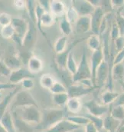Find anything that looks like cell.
I'll return each instance as SVG.
<instances>
[{
  "label": "cell",
  "mask_w": 124,
  "mask_h": 132,
  "mask_svg": "<svg viewBox=\"0 0 124 132\" xmlns=\"http://www.w3.org/2000/svg\"><path fill=\"white\" fill-rule=\"evenodd\" d=\"M41 122L35 125V130L45 131L67 117V110L64 108H46L41 111Z\"/></svg>",
  "instance_id": "cell-1"
},
{
  "label": "cell",
  "mask_w": 124,
  "mask_h": 132,
  "mask_svg": "<svg viewBox=\"0 0 124 132\" xmlns=\"http://www.w3.org/2000/svg\"><path fill=\"white\" fill-rule=\"evenodd\" d=\"M11 112H15L20 118L33 126L38 125L41 121L42 113L38 107L36 106L25 107Z\"/></svg>",
  "instance_id": "cell-2"
},
{
  "label": "cell",
  "mask_w": 124,
  "mask_h": 132,
  "mask_svg": "<svg viewBox=\"0 0 124 132\" xmlns=\"http://www.w3.org/2000/svg\"><path fill=\"white\" fill-rule=\"evenodd\" d=\"M29 106H38V103L31 95V94L27 90H19L10 104V111H13L16 109L29 107Z\"/></svg>",
  "instance_id": "cell-3"
},
{
  "label": "cell",
  "mask_w": 124,
  "mask_h": 132,
  "mask_svg": "<svg viewBox=\"0 0 124 132\" xmlns=\"http://www.w3.org/2000/svg\"><path fill=\"white\" fill-rule=\"evenodd\" d=\"M12 26L14 29L15 34L12 37V40L19 45L20 48L22 47L23 38L27 32L29 28V22L28 20L23 18L14 17L12 20Z\"/></svg>",
  "instance_id": "cell-4"
},
{
  "label": "cell",
  "mask_w": 124,
  "mask_h": 132,
  "mask_svg": "<svg viewBox=\"0 0 124 132\" xmlns=\"http://www.w3.org/2000/svg\"><path fill=\"white\" fill-rule=\"evenodd\" d=\"M86 79H91V70L87 61L86 52L84 51L77 70L76 73L72 75V81L73 83H77Z\"/></svg>",
  "instance_id": "cell-5"
},
{
  "label": "cell",
  "mask_w": 124,
  "mask_h": 132,
  "mask_svg": "<svg viewBox=\"0 0 124 132\" xmlns=\"http://www.w3.org/2000/svg\"><path fill=\"white\" fill-rule=\"evenodd\" d=\"M28 22H29V28L23 38L22 47L21 48H23L24 49L31 52L37 42L38 30L36 27L35 23H34L29 19H28Z\"/></svg>",
  "instance_id": "cell-6"
},
{
  "label": "cell",
  "mask_w": 124,
  "mask_h": 132,
  "mask_svg": "<svg viewBox=\"0 0 124 132\" xmlns=\"http://www.w3.org/2000/svg\"><path fill=\"white\" fill-rule=\"evenodd\" d=\"M85 39H87V38H81L79 39H76L75 41L71 42L69 45V46L67 48H66V49L64 52H62L61 53L57 54V55L55 59V64L56 65L58 68L62 69V70L66 69V65H67V62L68 59V56L72 52L73 48L74 47H76L79 43L84 42Z\"/></svg>",
  "instance_id": "cell-7"
},
{
  "label": "cell",
  "mask_w": 124,
  "mask_h": 132,
  "mask_svg": "<svg viewBox=\"0 0 124 132\" xmlns=\"http://www.w3.org/2000/svg\"><path fill=\"white\" fill-rule=\"evenodd\" d=\"M105 19H106V14L104 13L103 9L100 6L96 7L92 15H91V31L93 35H100L101 27Z\"/></svg>",
  "instance_id": "cell-8"
},
{
  "label": "cell",
  "mask_w": 124,
  "mask_h": 132,
  "mask_svg": "<svg viewBox=\"0 0 124 132\" xmlns=\"http://www.w3.org/2000/svg\"><path fill=\"white\" fill-rule=\"evenodd\" d=\"M71 6L75 9L80 17L91 16L96 7H94L91 1L74 0L71 1Z\"/></svg>",
  "instance_id": "cell-9"
},
{
  "label": "cell",
  "mask_w": 124,
  "mask_h": 132,
  "mask_svg": "<svg viewBox=\"0 0 124 132\" xmlns=\"http://www.w3.org/2000/svg\"><path fill=\"white\" fill-rule=\"evenodd\" d=\"M110 78V65L105 60L99 66L96 75V81L95 87L96 88L103 87L105 84L107 83V81Z\"/></svg>",
  "instance_id": "cell-10"
},
{
  "label": "cell",
  "mask_w": 124,
  "mask_h": 132,
  "mask_svg": "<svg viewBox=\"0 0 124 132\" xmlns=\"http://www.w3.org/2000/svg\"><path fill=\"white\" fill-rule=\"evenodd\" d=\"M34 78V75L31 74L28 70V68L21 67L20 68H18L16 70H13L11 71V74L8 76V82L19 85V84H21L25 79Z\"/></svg>",
  "instance_id": "cell-11"
},
{
  "label": "cell",
  "mask_w": 124,
  "mask_h": 132,
  "mask_svg": "<svg viewBox=\"0 0 124 132\" xmlns=\"http://www.w3.org/2000/svg\"><path fill=\"white\" fill-rule=\"evenodd\" d=\"M67 88L70 98H80L81 97L91 94L96 89L95 87L88 88L80 83H73Z\"/></svg>",
  "instance_id": "cell-12"
},
{
  "label": "cell",
  "mask_w": 124,
  "mask_h": 132,
  "mask_svg": "<svg viewBox=\"0 0 124 132\" xmlns=\"http://www.w3.org/2000/svg\"><path fill=\"white\" fill-rule=\"evenodd\" d=\"M84 106L87 109L88 114L101 118L102 116L107 114L110 111L109 106L104 104H100L96 101L93 99L84 103Z\"/></svg>",
  "instance_id": "cell-13"
},
{
  "label": "cell",
  "mask_w": 124,
  "mask_h": 132,
  "mask_svg": "<svg viewBox=\"0 0 124 132\" xmlns=\"http://www.w3.org/2000/svg\"><path fill=\"white\" fill-rule=\"evenodd\" d=\"M104 60V55L102 49V46L100 49L93 52L91 59V81L93 83V86L95 87V81H96V71L99 68V66L101 65V63ZM96 88V87H95Z\"/></svg>",
  "instance_id": "cell-14"
},
{
  "label": "cell",
  "mask_w": 124,
  "mask_h": 132,
  "mask_svg": "<svg viewBox=\"0 0 124 132\" xmlns=\"http://www.w3.org/2000/svg\"><path fill=\"white\" fill-rule=\"evenodd\" d=\"M80 128V126H77L66 119H64L43 132H73L77 131Z\"/></svg>",
  "instance_id": "cell-15"
},
{
  "label": "cell",
  "mask_w": 124,
  "mask_h": 132,
  "mask_svg": "<svg viewBox=\"0 0 124 132\" xmlns=\"http://www.w3.org/2000/svg\"><path fill=\"white\" fill-rule=\"evenodd\" d=\"M11 113L12 114L16 132H33V130H34V126L23 121L15 112H11Z\"/></svg>",
  "instance_id": "cell-16"
},
{
  "label": "cell",
  "mask_w": 124,
  "mask_h": 132,
  "mask_svg": "<svg viewBox=\"0 0 124 132\" xmlns=\"http://www.w3.org/2000/svg\"><path fill=\"white\" fill-rule=\"evenodd\" d=\"M26 65L28 70L34 75L41 72L44 68L43 61L39 57L35 55H31L30 59H29Z\"/></svg>",
  "instance_id": "cell-17"
},
{
  "label": "cell",
  "mask_w": 124,
  "mask_h": 132,
  "mask_svg": "<svg viewBox=\"0 0 124 132\" xmlns=\"http://www.w3.org/2000/svg\"><path fill=\"white\" fill-rule=\"evenodd\" d=\"M19 90H21V88H19V86H18L16 88H15L14 90L10 92L6 96H5L4 98L0 101V120L3 117L5 113L8 111L7 110L8 108L10 106L14 97L15 96V95L17 94V92Z\"/></svg>",
  "instance_id": "cell-18"
},
{
  "label": "cell",
  "mask_w": 124,
  "mask_h": 132,
  "mask_svg": "<svg viewBox=\"0 0 124 132\" xmlns=\"http://www.w3.org/2000/svg\"><path fill=\"white\" fill-rule=\"evenodd\" d=\"M121 125V121L115 119L110 114L103 118V129L108 132H118Z\"/></svg>",
  "instance_id": "cell-19"
},
{
  "label": "cell",
  "mask_w": 124,
  "mask_h": 132,
  "mask_svg": "<svg viewBox=\"0 0 124 132\" xmlns=\"http://www.w3.org/2000/svg\"><path fill=\"white\" fill-rule=\"evenodd\" d=\"M67 8L65 4L59 0L51 1L49 12H51L55 17L56 16H64L65 15Z\"/></svg>",
  "instance_id": "cell-20"
},
{
  "label": "cell",
  "mask_w": 124,
  "mask_h": 132,
  "mask_svg": "<svg viewBox=\"0 0 124 132\" xmlns=\"http://www.w3.org/2000/svg\"><path fill=\"white\" fill-rule=\"evenodd\" d=\"M76 31L78 33H86L89 32L91 28V16H81L79 17L75 23Z\"/></svg>",
  "instance_id": "cell-21"
},
{
  "label": "cell",
  "mask_w": 124,
  "mask_h": 132,
  "mask_svg": "<svg viewBox=\"0 0 124 132\" xmlns=\"http://www.w3.org/2000/svg\"><path fill=\"white\" fill-rule=\"evenodd\" d=\"M82 106L83 104L81 100L77 98H69L65 104L67 111H69L74 114L80 112L82 108Z\"/></svg>",
  "instance_id": "cell-22"
},
{
  "label": "cell",
  "mask_w": 124,
  "mask_h": 132,
  "mask_svg": "<svg viewBox=\"0 0 124 132\" xmlns=\"http://www.w3.org/2000/svg\"><path fill=\"white\" fill-rule=\"evenodd\" d=\"M0 122L2 123V125L4 126V128L6 129V131L8 132H16L12 114L10 111H7L5 113L3 117L1 118Z\"/></svg>",
  "instance_id": "cell-23"
},
{
  "label": "cell",
  "mask_w": 124,
  "mask_h": 132,
  "mask_svg": "<svg viewBox=\"0 0 124 132\" xmlns=\"http://www.w3.org/2000/svg\"><path fill=\"white\" fill-rule=\"evenodd\" d=\"M3 61L11 71L20 68L22 65V62L20 58L19 57V55H7L3 59Z\"/></svg>",
  "instance_id": "cell-24"
},
{
  "label": "cell",
  "mask_w": 124,
  "mask_h": 132,
  "mask_svg": "<svg viewBox=\"0 0 124 132\" xmlns=\"http://www.w3.org/2000/svg\"><path fill=\"white\" fill-rule=\"evenodd\" d=\"M120 95V94L117 92H114L113 90H106L105 92H103L101 94V101L103 104L104 105H107L109 106L110 104L114 103V101L117 100V98H118V96Z\"/></svg>",
  "instance_id": "cell-25"
},
{
  "label": "cell",
  "mask_w": 124,
  "mask_h": 132,
  "mask_svg": "<svg viewBox=\"0 0 124 132\" xmlns=\"http://www.w3.org/2000/svg\"><path fill=\"white\" fill-rule=\"evenodd\" d=\"M70 122L77 125V126H87L88 124H90L89 119L86 116H80V115H67V117L64 118Z\"/></svg>",
  "instance_id": "cell-26"
},
{
  "label": "cell",
  "mask_w": 124,
  "mask_h": 132,
  "mask_svg": "<svg viewBox=\"0 0 124 132\" xmlns=\"http://www.w3.org/2000/svg\"><path fill=\"white\" fill-rule=\"evenodd\" d=\"M100 36L92 34L87 38V45L88 48L92 50V52H95L98 49H100L102 46L101 41H100Z\"/></svg>",
  "instance_id": "cell-27"
},
{
  "label": "cell",
  "mask_w": 124,
  "mask_h": 132,
  "mask_svg": "<svg viewBox=\"0 0 124 132\" xmlns=\"http://www.w3.org/2000/svg\"><path fill=\"white\" fill-rule=\"evenodd\" d=\"M124 65L121 64H117L112 66L111 69V78L113 80L119 81L120 82L123 80Z\"/></svg>",
  "instance_id": "cell-28"
},
{
  "label": "cell",
  "mask_w": 124,
  "mask_h": 132,
  "mask_svg": "<svg viewBox=\"0 0 124 132\" xmlns=\"http://www.w3.org/2000/svg\"><path fill=\"white\" fill-rule=\"evenodd\" d=\"M55 81H56L54 76L51 74H44L41 76L39 79V83L41 86L45 89H48V90L51 89V88L53 86Z\"/></svg>",
  "instance_id": "cell-29"
},
{
  "label": "cell",
  "mask_w": 124,
  "mask_h": 132,
  "mask_svg": "<svg viewBox=\"0 0 124 132\" xmlns=\"http://www.w3.org/2000/svg\"><path fill=\"white\" fill-rule=\"evenodd\" d=\"M67 36L62 35L61 37H59L54 45V49L56 54H59V53H61L62 52H64L67 48Z\"/></svg>",
  "instance_id": "cell-30"
},
{
  "label": "cell",
  "mask_w": 124,
  "mask_h": 132,
  "mask_svg": "<svg viewBox=\"0 0 124 132\" xmlns=\"http://www.w3.org/2000/svg\"><path fill=\"white\" fill-rule=\"evenodd\" d=\"M68 93H60V94H54L52 95V101L54 104L58 107H65V104L69 99Z\"/></svg>",
  "instance_id": "cell-31"
},
{
  "label": "cell",
  "mask_w": 124,
  "mask_h": 132,
  "mask_svg": "<svg viewBox=\"0 0 124 132\" xmlns=\"http://www.w3.org/2000/svg\"><path fill=\"white\" fill-rule=\"evenodd\" d=\"M110 114L115 119L120 121L121 122L124 119V108L121 105H114L112 107L110 111Z\"/></svg>",
  "instance_id": "cell-32"
},
{
  "label": "cell",
  "mask_w": 124,
  "mask_h": 132,
  "mask_svg": "<svg viewBox=\"0 0 124 132\" xmlns=\"http://www.w3.org/2000/svg\"><path fill=\"white\" fill-rule=\"evenodd\" d=\"M90 121V123H91L95 128L97 130V131H100L103 129V118L101 117L94 116L91 114H87L85 115Z\"/></svg>",
  "instance_id": "cell-33"
},
{
  "label": "cell",
  "mask_w": 124,
  "mask_h": 132,
  "mask_svg": "<svg viewBox=\"0 0 124 132\" xmlns=\"http://www.w3.org/2000/svg\"><path fill=\"white\" fill-rule=\"evenodd\" d=\"M59 28H60V30L63 34V35L67 36V35H70L71 33L73 32L72 24L70 23L64 16L62 17L61 20L60 21Z\"/></svg>",
  "instance_id": "cell-34"
},
{
  "label": "cell",
  "mask_w": 124,
  "mask_h": 132,
  "mask_svg": "<svg viewBox=\"0 0 124 132\" xmlns=\"http://www.w3.org/2000/svg\"><path fill=\"white\" fill-rule=\"evenodd\" d=\"M78 68V65L76 63V61L74 58V55L73 52H71L69 56H68V59L67 62V65H66V70L71 75H74Z\"/></svg>",
  "instance_id": "cell-35"
},
{
  "label": "cell",
  "mask_w": 124,
  "mask_h": 132,
  "mask_svg": "<svg viewBox=\"0 0 124 132\" xmlns=\"http://www.w3.org/2000/svg\"><path fill=\"white\" fill-rule=\"evenodd\" d=\"M67 20L71 23V24H74V23H76V22L77 21V19H79V15L77 13V12L75 11V9L70 6L69 8H67V10H66V12H65V15H64Z\"/></svg>",
  "instance_id": "cell-36"
},
{
  "label": "cell",
  "mask_w": 124,
  "mask_h": 132,
  "mask_svg": "<svg viewBox=\"0 0 124 132\" xmlns=\"http://www.w3.org/2000/svg\"><path fill=\"white\" fill-rule=\"evenodd\" d=\"M26 2V10L28 12L29 19L31 20L34 23H35V1H25Z\"/></svg>",
  "instance_id": "cell-37"
},
{
  "label": "cell",
  "mask_w": 124,
  "mask_h": 132,
  "mask_svg": "<svg viewBox=\"0 0 124 132\" xmlns=\"http://www.w3.org/2000/svg\"><path fill=\"white\" fill-rule=\"evenodd\" d=\"M50 92L54 95V94H60V93H66L67 92V87L62 84L60 81H55L53 86L49 90Z\"/></svg>",
  "instance_id": "cell-38"
},
{
  "label": "cell",
  "mask_w": 124,
  "mask_h": 132,
  "mask_svg": "<svg viewBox=\"0 0 124 132\" xmlns=\"http://www.w3.org/2000/svg\"><path fill=\"white\" fill-rule=\"evenodd\" d=\"M0 34H1V36L4 39H12L15 34V32L12 25H9V26L1 28Z\"/></svg>",
  "instance_id": "cell-39"
},
{
  "label": "cell",
  "mask_w": 124,
  "mask_h": 132,
  "mask_svg": "<svg viewBox=\"0 0 124 132\" xmlns=\"http://www.w3.org/2000/svg\"><path fill=\"white\" fill-rule=\"evenodd\" d=\"M121 9H119L116 15L115 19V24L119 29L121 35H124V15L121 14Z\"/></svg>",
  "instance_id": "cell-40"
},
{
  "label": "cell",
  "mask_w": 124,
  "mask_h": 132,
  "mask_svg": "<svg viewBox=\"0 0 124 132\" xmlns=\"http://www.w3.org/2000/svg\"><path fill=\"white\" fill-rule=\"evenodd\" d=\"M12 17L6 13V12H1L0 13V27H5L12 24Z\"/></svg>",
  "instance_id": "cell-41"
},
{
  "label": "cell",
  "mask_w": 124,
  "mask_h": 132,
  "mask_svg": "<svg viewBox=\"0 0 124 132\" xmlns=\"http://www.w3.org/2000/svg\"><path fill=\"white\" fill-rule=\"evenodd\" d=\"M112 43L113 44L114 49L117 51V52L122 51L124 49V35L119 36L115 41L112 42Z\"/></svg>",
  "instance_id": "cell-42"
},
{
  "label": "cell",
  "mask_w": 124,
  "mask_h": 132,
  "mask_svg": "<svg viewBox=\"0 0 124 132\" xmlns=\"http://www.w3.org/2000/svg\"><path fill=\"white\" fill-rule=\"evenodd\" d=\"M11 70L5 65L3 59L0 60V75L4 77H8L11 74Z\"/></svg>",
  "instance_id": "cell-43"
},
{
  "label": "cell",
  "mask_w": 124,
  "mask_h": 132,
  "mask_svg": "<svg viewBox=\"0 0 124 132\" xmlns=\"http://www.w3.org/2000/svg\"><path fill=\"white\" fill-rule=\"evenodd\" d=\"M110 39L112 42L115 41L119 36L121 35L120 32L119 30V29L117 28V26H116V24H113L112 26V28L110 29Z\"/></svg>",
  "instance_id": "cell-44"
},
{
  "label": "cell",
  "mask_w": 124,
  "mask_h": 132,
  "mask_svg": "<svg viewBox=\"0 0 124 132\" xmlns=\"http://www.w3.org/2000/svg\"><path fill=\"white\" fill-rule=\"evenodd\" d=\"M124 60V49H123L120 52H117V55H114V58L113 59L112 66L117 64H121Z\"/></svg>",
  "instance_id": "cell-45"
},
{
  "label": "cell",
  "mask_w": 124,
  "mask_h": 132,
  "mask_svg": "<svg viewBox=\"0 0 124 132\" xmlns=\"http://www.w3.org/2000/svg\"><path fill=\"white\" fill-rule=\"evenodd\" d=\"M21 87H22V88L24 90H29L34 88V82L33 81V78H27L25 79L21 84Z\"/></svg>",
  "instance_id": "cell-46"
},
{
  "label": "cell",
  "mask_w": 124,
  "mask_h": 132,
  "mask_svg": "<svg viewBox=\"0 0 124 132\" xmlns=\"http://www.w3.org/2000/svg\"><path fill=\"white\" fill-rule=\"evenodd\" d=\"M19 85L12 84L10 82H0V92L1 91H4V90H14L15 88H16Z\"/></svg>",
  "instance_id": "cell-47"
},
{
  "label": "cell",
  "mask_w": 124,
  "mask_h": 132,
  "mask_svg": "<svg viewBox=\"0 0 124 132\" xmlns=\"http://www.w3.org/2000/svg\"><path fill=\"white\" fill-rule=\"evenodd\" d=\"M13 5L15 9L22 10L26 8V2L23 0H15L13 1Z\"/></svg>",
  "instance_id": "cell-48"
},
{
  "label": "cell",
  "mask_w": 124,
  "mask_h": 132,
  "mask_svg": "<svg viewBox=\"0 0 124 132\" xmlns=\"http://www.w3.org/2000/svg\"><path fill=\"white\" fill-rule=\"evenodd\" d=\"M38 4L45 9V12H49L51 1H48V0H45V1H38Z\"/></svg>",
  "instance_id": "cell-49"
},
{
  "label": "cell",
  "mask_w": 124,
  "mask_h": 132,
  "mask_svg": "<svg viewBox=\"0 0 124 132\" xmlns=\"http://www.w3.org/2000/svg\"><path fill=\"white\" fill-rule=\"evenodd\" d=\"M114 105H121L123 106L124 105V92L123 94H120L117 100L114 101Z\"/></svg>",
  "instance_id": "cell-50"
},
{
  "label": "cell",
  "mask_w": 124,
  "mask_h": 132,
  "mask_svg": "<svg viewBox=\"0 0 124 132\" xmlns=\"http://www.w3.org/2000/svg\"><path fill=\"white\" fill-rule=\"evenodd\" d=\"M113 7H117V8H121L124 5L123 0H113L110 1Z\"/></svg>",
  "instance_id": "cell-51"
},
{
  "label": "cell",
  "mask_w": 124,
  "mask_h": 132,
  "mask_svg": "<svg viewBox=\"0 0 124 132\" xmlns=\"http://www.w3.org/2000/svg\"><path fill=\"white\" fill-rule=\"evenodd\" d=\"M85 132H98L97 130L95 128V127L93 126L91 123L88 124L87 126H86V128H85Z\"/></svg>",
  "instance_id": "cell-52"
},
{
  "label": "cell",
  "mask_w": 124,
  "mask_h": 132,
  "mask_svg": "<svg viewBox=\"0 0 124 132\" xmlns=\"http://www.w3.org/2000/svg\"><path fill=\"white\" fill-rule=\"evenodd\" d=\"M0 132H8L6 131V129L4 128V126L2 125L1 122H0Z\"/></svg>",
  "instance_id": "cell-53"
},
{
  "label": "cell",
  "mask_w": 124,
  "mask_h": 132,
  "mask_svg": "<svg viewBox=\"0 0 124 132\" xmlns=\"http://www.w3.org/2000/svg\"><path fill=\"white\" fill-rule=\"evenodd\" d=\"M120 85H121V88H122V89H123V91L124 92V80H123V81H121L120 82Z\"/></svg>",
  "instance_id": "cell-54"
},
{
  "label": "cell",
  "mask_w": 124,
  "mask_h": 132,
  "mask_svg": "<svg viewBox=\"0 0 124 132\" xmlns=\"http://www.w3.org/2000/svg\"><path fill=\"white\" fill-rule=\"evenodd\" d=\"M118 132H124V125L123 126V127H121V128H120L119 129Z\"/></svg>",
  "instance_id": "cell-55"
},
{
  "label": "cell",
  "mask_w": 124,
  "mask_h": 132,
  "mask_svg": "<svg viewBox=\"0 0 124 132\" xmlns=\"http://www.w3.org/2000/svg\"><path fill=\"white\" fill-rule=\"evenodd\" d=\"M123 108H124V105H123ZM123 125H124V119H123V121L121 122V125H120V128H121V127H123Z\"/></svg>",
  "instance_id": "cell-56"
},
{
  "label": "cell",
  "mask_w": 124,
  "mask_h": 132,
  "mask_svg": "<svg viewBox=\"0 0 124 132\" xmlns=\"http://www.w3.org/2000/svg\"><path fill=\"white\" fill-rule=\"evenodd\" d=\"M98 132H108V131H107L106 130H104V129H103V130H101V131H98Z\"/></svg>",
  "instance_id": "cell-57"
},
{
  "label": "cell",
  "mask_w": 124,
  "mask_h": 132,
  "mask_svg": "<svg viewBox=\"0 0 124 132\" xmlns=\"http://www.w3.org/2000/svg\"><path fill=\"white\" fill-rule=\"evenodd\" d=\"M2 98V92H0V98Z\"/></svg>",
  "instance_id": "cell-58"
}]
</instances>
